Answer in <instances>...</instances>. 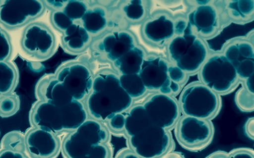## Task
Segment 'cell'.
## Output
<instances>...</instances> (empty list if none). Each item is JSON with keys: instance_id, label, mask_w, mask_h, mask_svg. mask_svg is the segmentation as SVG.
Wrapping results in <instances>:
<instances>
[{"instance_id": "83f0119b", "label": "cell", "mask_w": 254, "mask_h": 158, "mask_svg": "<svg viewBox=\"0 0 254 158\" xmlns=\"http://www.w3.org/2000/svg\"><path fill=\"white\" fill-rule=\"evenodd\" d=\"M120 83L124 90L133 99H139L146 94L148 89L145 87L139 73L119 75Z\"/></svg>"}, {"instance_id": "f6af8a7d", "label": "cell", "mask_w": 254, "mask_h": 158, "mask_svg": "<svg viewBox=\"0 0 254 158\" xmlns=\"http://www.w3.org/2000/svg\"><path fill=\"white\" fill-rule=\"evenodd\" d=\"M244 87L248 92L254 96V72L248 78L244 80Z\"/></svg>"}, {"instance_id": "d6a6232c", "label": "cell", "mask_w": 254, "mask_h": 158, "mask_svg": "<svg viewBox=\"0 0 254 158\" xmlns=\"http://www.w3.org/2000/svg\"><path fill=\"white\" fill-rule=\"evenodd\" d=\"M50 20L53 27L61 33L66 31L74 23L73 19H70L64 10L51 12Z\"/></svg>"}, {"instance_id": "7bdbcfd3", "label": "cell", "mask_w": 254, "mask_h": 158, "mask_svg": "<svg viewBox=\"0 0 254 158\" xmlns=\"http://www.w3.org/2000/svg\"><path fill=\"white\" fill-rule=\"evenodd\" d=\"M0 157L2 158H27V156H26V154H25L24 152H20V151H14V150L5 149V148H2V151H1V153H0Z\"/></svg>"}, {"instance_id": "9a60e30c", "label": "cell", "mask_w": 254, "mask_h": 158, "mask_svg": "<svg viewBox=\"0 0 254 158\" xmlns=\"http://www.w3.org/2000/svg\"><path fill=\"white\" fill-rule=\"evenodd\" d=\"M26 151L32 158H50L59 153L61 143L57 134L34 128L26 134Z\"/></svg>"}, {"instance_id": "f1b7e54d", "label": "cell", "mask_w": 254, "mask_h": 158, "mask_svg": "<svg viewBox=\"0 0 254 158\" xmlns=\"http://www.w3.org/2000/svg\"><path fill=\"white\" fill-rule=\"evenodd\" d=\"M0 92L1 95L10 94L17 84L18 74L13 64L9 61L0 62Z\"/></svg>"}, {"instance_id": "8fae6325", "label": "cell", "mask_w": 254, "mask_h": 158, "mask_svg": "<svg viewBox=\"0 0 254 158\" xmlns=\"http://www.w3.org/2000/svg\"><path fill=\"white\" fill-rule=\"evenodd\" d=\"M75 100L84 101L92 91L94 75L86 63L70 62L58 69L55 73Z\"/></svg>"}, {"instance_id": "4dcf8cb0", "label": "cell", "mask_w": 254, "mask_h": 158, "mask_svg": "<svg viewBox=\"0 0 254 158\" xmlns=\"http://www.w3.org/2000/svg\"><path fill=\"white\" fill-rule=\"evenodd\" d=\"M2 148L14 150L20 152L26 151V136L17 131H12L5 134L2 138Z\"/></svg>"}, {"instance_id": "c3c4849f", "label": "cell", "mask_w": 254, "mask_h": 158, "mask_svg": "<svg viewBox=\"0 0 254 158\" xmlns=\"http://www.w3.org/2000/svg\"><path fill=\"white\" fill-rule=\"evenodd\" d=\"M207 158H230V155L226 151H218L214 152V153L211 154Z\"/></svg>"}, {"instance_id": "d4e9b609", "label": "cell", "mask_w": 254, "mask_h": 158, "mask_svg": "<svg viewBox=\"0 0 254 158\" xmlns=\"http://www.w3.org/2000/svg\"><path fill=\"white\" fill-rule=\"evenodd\" d=\"M147 54L145 50L138 44L112 63L113 70L119 75L139 73Z\"/></svg>"}, {"instance_id": "d590c367", "label": "cell", "mask_w": 254, "mask_h": 158, "mask_svg": "<svg viewBox=\"0 0 254 158\" xmlns=\"http://www.w3.org/2000/svg\"><path fill=\"white\" fill-rule=\"evenodd\" d=\"M106 123L108 130L113 134H120L126 131V115L123 113H116Z\"/></svg>"}, {"instance_id": "4fadbf2b", "label": "cell", "mask_w": 254, "mask_h": 158, "mask_svg": "<svg viewBox=\"0 0 254 158\" xmlns=\"http://www.w3.org/2000/svg\"><path fill=\"white\" fill-rule=\"evenodd\" d=\"M155 125L163 128H172L180 118V103L173 96L156 93L150 96L143 104Z\"/></svg>"}, {"instance_id": "7dc6e473", "label": "cell", "mask_w": 254, "mask_h": 158, "mask_svg": "<svg viewBox=\"0 0 254 158\" xmlns=\"http://www.w3.org/2000/svg\"><path fill=\"white\" fill-rule=\"evenodd\" d=\"M119 0H94V3L99 4V5L105 6L107 8H112L115 6L117 2H119Z\"/></svg>"}, {"instance_id": "6da1fadb", "label": "cell", "mask_w": 254, "mask_h": 158, "mask_svg": "<svg viewBox=\"0 0 254 158\" xmlns=\"http://www.w3.org/2000/svg\"><path fill=\"white\" fill-rule=\"evenodd\" d=\"M133 98L121 85L119 74L112 69H102L94 75L92 91L86 98L89 116L107 122L116 113L132 106Z\"/></svg>"}, {"instance_id": "484cf974", "label": "cell", "mask_w": 254, "mask_h": 158, "mask_svg": "<svg viewBox=\"0 0 254 158\" xmlns=\"http://www.w3.org/2000/svg\"><path fill=\"white\" fill-rule=\"evenodd\" d=\"M60 108L64 131H74L87 119V108L78 100L73 99L70 104Z\"/></svg>"}, {"instance_id": "1f68e13d", "label": "cell", "mask_w": 254, "mask_h": 158, "mask_svg": "<svg viewBox=\"0 0 254 158\" xmlns=\"http://www.w3.org/2000/svg\"><path fill=\"white\" fill-rule=\"evenodd\" d=\"M20 106V101L18 97L12 94L1 95L0 113L2 117H10L17 113Z\"/></svg>"}, {"instance_id": "ba28073f", "label": "cell", "mask_w": 254, "mask_h": 158, "mask_svg": "<svg viewBox=\"0 0 254 158\" xmlns=\"http://www.w3.org/2000/svg\"><path fill=\"white\" fill-rule=\"evenodd\" d=\"M213 134L212 123L206 119L184 115L176 123V138L186 149L195 151L207 146Z\"/></svg>"}, {"instance_id": "836d02e7", "label": "cell", "mask_w": 254, "mask_h": 158, "mask_svg": "<svg viewBox=\"0 0 254 158\" xmlns=\"http://www.w3.org/2000/svg\"><path fill=\"white\" fill-rule=\"evenodd\" d=\"M235 102L239 109L242 111L251 112L254 110V96L248 92L245 87L237 92Z\"/></svg>"}, {"instance_id": "b9f144b4", "label": "cell", "mask_w": 254, "mask_h": 158, "mask_svg": "<svg viewBox=\"0 0 254 158\" xmlns=\"http://www.w3.org/2000/svg\"><path fill=\"white\" fill-rule=\"evenodd\" d=\"M183 2L187 7L192 8L202 5H215L219 3V0H183Z\"/></svg>"}, {"instance_id": "52a82bcc", "label": "cell", "mask_w": 254, "mask_h": 158, "mask_svg": "<svg viewBox=\"0 0 254 158\" xmlns=\"http://www.w3.org/2000/svg\"><path fill=\"white\" fill-rule=\"evenodd\" d=\"M130 148L139 158H160L173 146L172 137L167 129L152 124L132 137H128Z\"/></svg>"}, {"instance_id": "603a6c76", "label": "cell", "mask_w": 254, "mask_h": 158, "mask_svg": "<svg viewBox=\"0 0 254 158\" xmlns=\"http://www.w3.org/2000/svg\"><path fill=\"white\" fill-rule=\"evenodd\" d=\"M221 6L229 20L245 24L254 19V0H221Z\"/></svg>"}, {"instance_id": "74e56055", "label": "cell", "mask_w": 254, "mask_h": 158, "mask_svg": "<svg viewBox=\"0 0 254 158\" xmlns=\"http://www.w3.org/2000/svg\"><path fill=\"white\" fill-rule=\"evenodd\" d=\"M174 23L176 36L183 35L187 32L191 31L186 14L177 13L174 15Z\"/></svg>"}, {"instance_id": "8992f818", "label": "cell", "mask_w": 254, "mask_h": 158, "mask_svg": "<svg viewBox=\"0 0 254 158\" xmlns=\"http://www.w3.org/2000/svg\"><path fill=\"white\" fill-rule=\"evenodd\" d=\"M46 9L43 0H0V21L5 30H17L42 16Z\"/></svg>"}, {"instance_id": "60d3db41", "label": "cell", "mask_w": 254, "mask_h": 158, "mask_svg": "<svg viewBox=\"0 0 254 158\" xmlns=\"http://www.w3.org/2000/svg\"><path fill=\"white\" fill-rule=\"evenodd\" d=\"M232 158H254V151L249 148H237L229 153Z\"/></svg>"}, {"instance_id": "cb8c5ba5", "label": "cell", "mask_w": 254, "mask_h": 158, "mask_svg": "<svg viewBox=\"0 0 254 158\" xmlns=\"http://www.w3.org/2000/svg\"><path fill=\"white\" fill-rule=\"evenodd\" d=\"M82 141L90 146L107 144L109 140V130L103 122L96 119L87 118L75 130Z\"/></svg>"}, {"instance_id": "5b68a950", "label": "cell", "mask_w": 254, "mask_h": 158, "mask_svg": "<svg viewBox=\"0 0 254 158\" xmlns=\"http://www.w3.org/2000/svg\"><path fill=\"white\" fill-rule=\"evenodd\" d=\"M137 45L138 39L134 33L123 30L108 32L94 39L90 49L94 59L112 63Z\"/></svg>"}, {"instance_id": "ee69618b", "label": "cell", "mask_w": 254, "mask_h": 158, "mask_svg": "<svg viewBox=\"0 0 254 158\" xmlns=\"http://www.w3.org/2000/svg\"><path fill=\"white\" fill-rule=\"evenodd\" d=\"M244 133L250 139L254 140V117H251L246 122Z\"/></svg>"}, {"instance_id": "d6986e66", "label": "cell", "mask_w": 254, "mask_h": 158, "mask_svg": "<svg viewBox=\"0 0 254 158\" xmlns=\"http://www.w3.org/2000/svg\"><path fill=\"white\" fill-rule=\"evenodd\" d=\"M36 95L40 101L51 103L58 107L66 106L74 99L55 75L40 79L36 87Z\"/></svg>"}, {"instance_id": "ac0fdd59", "label": "cell", "mask_w": 254, "mask_h": 158, "mask_svg": "<svg viewBox=\"0 0 254 158\" xmlns=\"http://www.w3.org/2000/svg\"><path fill=\"white\" fill-rule=\"evenodd\" d=\"M62 149L65 156L70 158H108L112 154L106 144L94 146L86 144L75 130L65 137Z\"/></svg>"}, {"instance_id": "e575fe53", "label": "cell", "mask_w": 254, "mask_h": 158, "mask_svg": "<svg viewBox=\"0 0 254 158\" xmlns=\"http://www.w3.org/2000/svg\"><path fill=\"white\" fill-rule=\"evenodd\" d=\"M7 30L2 28L0 30V61H9L12 53V47L11 44V39Z\"/></svg>"}, {"instance_id": "5bb4252c", "label": "cell", "mask_w": 254, "mask_h": 158, "mask_svg": "<svg viewBox=\"0 0 254 158\" xmlns=\"http://www.w3.org/2000/svg\"><path fill=\"white\" fill-rule=\"evenodd\" d=\"M223 53L238 73L240 80L246 79L254 72V44L246 39L233 40L225 46Z\"/></svg>"}, {"instance_id": "9c48e42d", "label": "cell", "mask_w": 254, "mask_h": 158, "mask_svg": "<svg viewBox=\"0 0 254 158\" xmlns=\"http://www.w3.org/2000/svg\"><path fill=\"white\" fill-rule=\"evenodd\" d=\"M20 44L27 55L38 59H48L56 51L54 33L41 22H33L25 27Z\"/></svg>"}, {"instance_id": "3957f363", "label": "cell", "mask_w": 254, "mask_h": 158, "mask_svg": "<svg viewBox=\"0 0 254 158\" xmlns=\"http://www.w3.org/2000/svg\"><path fill=\"white\" fill-rule=\"evenodd\" d=\"M220 105L219 94L202 83L190 84L180 96V109L187 116L209 120L217 114Z\"/></svg>"}, {"instance_id": "f35d334b", "label": "cell", "mask_w": 254, "mask_h": 158, "mask_svg": "<svg viewBox=\"0 0 254 158\" xmlns=\"http://www.w3.org/2000/svg\"><path fill=\"white\" fill-rule=\"evenodd\" d=\"M70 0H43L46 8L48 10H63Z\"/></svg>"}, {"instance_id": "2e32d148", "label": "cell", "mask_w": 254, "mask_h": 158, "mask_svg": "<svg viewBox=\"0 0 254 158\" xmlns=\"http://www.w3.org/2000/svg\"><path fill=\"white\" fill-rule=\"evenodd\" d=\"M169 59L155 53L147 54L139 75L150 91H160L170 80Z\"/></svg>"}, {"instance_id": "4316f807", "label": "cell", "mask_w": 254, "mask_h": 158, "mask_svg": "<svg viewBox=\"0 0 254 158\" xmlns=\"http://www.w3.org/2000/svg\"><path fill=\"white\" fill-rule=\"evenodd\" d=\"M153 123L143 105H135L129 109L126 115V133L127 137L141 132Z\"/></svg>"}, {"instance_id": "bcb514c9", "label": "cell", "mask_w": 254, "mask_h": 158, "mask_svg": "<svg viewBox=\"0 0 254 158\" xmlns=\"http://www.w3.org/2000/svg\"><path fill=\"white\" fill-rule=\"evenodd\" d=\"M119 158H139L138 156V155L131 149V148H129V149H125L119 153V155H118Z\"/></svg>"}, {"instance_id": "8d00e7d4", "label": "cell", "mask_w": 254, "mask_h": 158, "mask_svg": "<svg viewBox=\"0 0 254 158\" xmlns=\"http://www.w3.org/2000/svg\"><path fill=\"white\" fill-rule=\"evenodd\" d=\"M168 72H169V79L176 82L177 84L182 86L187 81L188 73L182 70L181 68L176 66L174 63H171L170 61H169Z\"/></svg>"}, {"instance_id": "ab89813d", "label": "cell", "mask_w": 254, "mask_h": 158, "mask_svg": "<svg viewBox=\"0 0 254 158\" xmlns=\"http://www.w3.org/2000/svg\"><path fill=\"white\" fill-rule=\"evenodd\" d=\"M180 87H181L180 84H177L176 82L170 80L166 85L164 86V87L161 89L159 92L162 93V94H167V95L169 96L176 95V94L180 93Z\"/></svg>"}, {"instance_id": "ffe728a7", "label": "cell", "mask_w": 254, "mask_h": 158, "mask_svg": "<svg viewBox=\"0 0 254 158\" xmlns=\"http://www.w3.org/2000/svg\"><path fill=\"white\" fill-rule=\"evenodd\" d=\"M92 36L82 25L81 22L76 21L62 33L61 43L64 49L71 54H80L85 52L92 44Z\"/></svg>"}, {"instance_id": "277c9868", "label": "cell", "mask_w": 254, "mask_h": 158, "mask_svg": "<svg viewBox=\"0 0 254 158\" xmlns=\"http://www.w3.org/2000/svg\"><path fill=\"white\" fill-rule=\"evenodd\" d=\"M199 70L202 84L218 94L231 92L240 80L235 67L223 53L209 56Z\"/></svg>"}, {"instance_id": "7c38bea8", "label": "cell", "mask_w": 254, "mask_h": 158, "mask_svg": "<svg viewBox=\"0 0 254 158\" xmlns=\"http://www.w3.org/2000/svg\"><path fill=\"white\" fill-rule=\"evenodd\" d=\"M217 4L187 9L186 15L191 31L203 40L213 38L221 30L222 16L224 12L221 5Z\"/></svg>"}, {"instance_id": "7a4b0ae2", "label": "cell", "mask_w": 254, "mask_h": 158, "mask_svg": "<svg viewBox=\"0 0 254 158\" xmlns=\"http://www.w3.org/2000/svg\"><path fill=\"white\" fill-rule=\"evenodd\" d=\"M168 59L188 74L200 70L209 57L207 46L203 39L192 31L175 36L166 46Z\"/></svg>"}, {"instance_id": "7402d4cb", "label": "cell", "mask_w": 254, "mask_h": 158, "mask_svg": "<svg viewBox=\"0 0 254 158\" xmlns=\"http://www.w3.org/2000/svg\"><path fill=\"white\" fill-rule=\"evenodd\" d=\"M109 16L110 8L94 2L80 22L93 38L95 39L108 33Z\"/></svg>"}, {"instance_id": "f546056e", "label": "cell", "mask_w": 254, "mask_h": 158, "mask_svg": "<svg viewBox=\"0 0 254 158\" xmlns=\"http://www.w3.org/2000/svg\"><path fill=\"white\" fill-rule=\"evenodd\" d=\"M93 3L91 0H70L63 10L73 21H80Z\"/></svg>"}, {"instance_id": "681fc988", "label": "cell", "mask_w": 254, "mask_h": 158, "mask_svg": "<svg viewBox=\"0 0 254 158\" xmlns=\"http://www.w3.org/2000/svg\"><path fill=\"white\" fill-rule=\"evenodd\" d=\"M159 2H162L164 5H174L181 1V0H159Z\"/></svg>"}, {"instance_id": "44dd1931", "label": "cell", "mask_w": 254, "mask_h": 158, "mask_svg": "<svg viewBox=\"0 0 254 158\" xmlns=\"http://www.w3.org/2000/svg\"><path fill=\"white\" fill-rule=\"evenodd\" d=\"M117 8L129 26L141 25L152 13V0H119Z\"/></svg>"}, {"instance_id": "30bf717a", "label": "cell", "mask_w": 254, "mask_h": 158, "mask_svg": "<svg viewBox=\"0 0 254 158\" xmlns=\"http://www.w3.org/2000/svg\"><path fill=\"white\" fill-rule=\"evenodd\" d=\"M140 33L143 41L153 48L167 46L175 33L174 15L166 9H158L141 25Z\"/></svg>"}, {"instance_id": "e0dca14e", "label": "cell", "mask_w": 254, "mask_h": 158, "mask_svg": "<svg viewBox=\"0 0 254 158\" xmlns=\"http://www.w3.org/2000/svg\"><path fill=\"white\" fill-rule=\"evenodd\" d=\"M32 125L54 134L64 132L61 108L47 101H40L34 105L30 114Z\"/></svg>"}]
</instances>
